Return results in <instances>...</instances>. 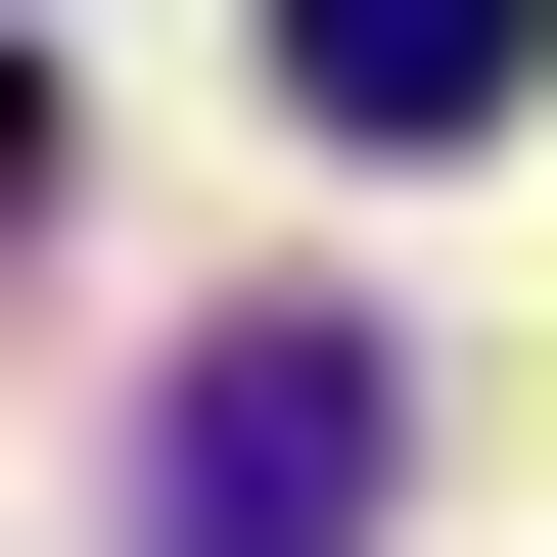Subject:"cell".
Masks as SVG:
<instances>
[{
    "mask_svg": "<svg viewBox=\"0 0 557 557\" xmlns=\"http://www.w3.org/2000/svg\"><path fill=\"white\" fill-rule=\"evenodd\" d=\"M372 511H418V372L372 325H233V372L139 418V557H372Z\"/></svg>",
    "mask_w": 557,
    "mask_h": 557,
    "instance_id": "1",
    "label": "cell"
},
{
    "mask_svg": "<svg viewBox=\"0 0 557 557\" xmlns=\"http://www.w3.org/2000/svg\"><path fill=\"white\" fill-rule=\"evenodd\" d=\"M511 47H557V0H278V94H325V139H511Z\"/></svg>",
    "mask_w": 557,
    "mask_h": 557,
    "instance_id": "2",
    "label": "cell"
}]
</instances>
